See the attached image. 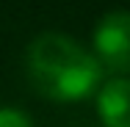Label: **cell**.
<instances>
[{"mask_svg":"<svg viewBox=\"0 0 130 127\" xmlns=\"http://www.w3.org/2000/svg\"><path fill=\"white\" fill-rule=\"evenodd\" d=\"M25 66L33 88L55 102L86 100L103 75L94 52L64 33H39L28 44Z\"/></svg>","mask_w":130,"mask_h":127,"instance_id":"obj_1","label":"cell"},{"mask_svg":"<svg viewBox=\"0 0 130 127\" xmlns=\"http://www.w3.org/2000/svg\"><path fill=\"white\" fill-rule=\"evenodd\" d=\"M94 58L111 72L130 75V11H108L97 22Z\"/></svg>","mask_w":130,"mask_h":127,"instance_id":"obj_2","label":"cell"},{"mask_svg":"<svg viewBox=\"0 0 130 127\" xmlns=\"http://www.w3.org/2000/svg\"><path fill=\"white\" fill-rule=\"evenodd\" d=\"M97 113L105 127H130V80L113 77L97 91Z\"/></svg>","mask_w":130,"mask_h":127,"instance_id":"obj_3","label":"cell"},{"mask_svg":"<svg viewBox=\"0 0 130 127\" xmlns=\"http://www.w3.org/2000/svg\"><path fill=\"white\" fill-rule=\"evenodd\" d=\"M0 127H33V122L17 108H0Z\"/></svg>","mask_w":130,"mask_h":127,"instance_id":"obj_4","label":"cell"}]
</instances>
